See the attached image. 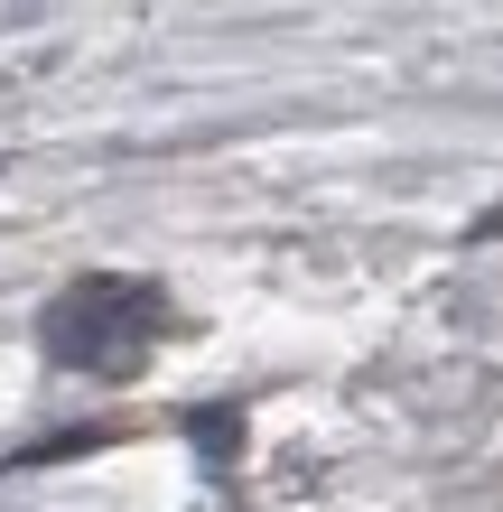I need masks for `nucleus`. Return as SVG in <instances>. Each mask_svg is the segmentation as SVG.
<instances>
[{
	"mask_svg": "<svg viewBox=\"0 0 503 512\" xmlns=\"http://www.w3.org/2000/svg\"><path fill=\"white\" fill-rule=\"evenodd\" d=\"M47 345L66 354V364H84V373H122L131 354L150 345V298L131 280H84L75 298H56Z\"/></svg>",
	"mask_w": 503,
	"mask_h": 512,
	"instance_id": "obj_1",
	"label": "nucleus"
}]
</instances>
